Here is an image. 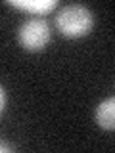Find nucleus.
I'll return each mask as SVG.
<instances>
[{"label": "nucleus", "mask_w": 115, "mask_h": 153, "mask_svg": "<svg viewBox=\"0 0 115 153\" xmlns=\"http://www.w3.org/2000/svg\"><path fill=\"white\" fill-rule=\"evenodd\" d=\"M92 25H94L92 12L83 4L63 6L56 16V29L63 36H69V38H79L88 35Z\"/></svg>", "instance_id": "1"}, {"label": "nucleus", "mask_w": 115, "mask_h": 153, "mask_svg": "<svg viewBox=\"0 0 115 153\" xmlns=\"http://www.w3.org/2000/svg\"><path fill=\"white\" fill-rule=\"evenodd\" d=\"M17 36H19V42H21V46L25 50L38 52L50 42L52 31H50V25L42 17H33L19 27Z\"/></svg>", "instance_id": "2"}, {"label": "nucleus", "mask_w": 115, "mask_h": 153, "mask_svg": "<svg viewBox=\"0 0 115 153\" xmlns=\"http://www.w3.org/2000/svg\"><path fill=\"white\" fill-rule=\"evenodd\" d=\"M96 123L104 130H115V96L104 100L96 107Z\"/></svg>", "instance_id": "3"}, {"label": "nucleus", "mask_w": 115, "mask_h": 153, "mask_svg": "<svg viewBox=\"0 0 115 153\" xmlns=\"http://www.w3.org/2000/svg\"><path fill=\"white\" fill-rule=\"evenodd\" d=\"M12 6L16 8H21V10H27V12L31 13H46L50 12V10H54L58 6V0H12Z\"/></svg>", "instance_id": "4"}, {"label": "nucleus", "mask_w": 115, "mask_h": 153, "mask_svg": "<svg viewBox=\"0 0 115 153\" xmlns=\"http://www.w3.org/2000/svg\"><path fill=\"white\" fill-rule=\"evenodd\" d=\"M0 92H2V107H0V109L4 111V109H6V90H4V88H0Z\"/></svg>", "instance_id": "5"}, {"label": "nucleus", "mask_w": 115, "mask_h": 153, "mask_svg": "<svg viewBox=\"0 0 115 153\" xmlns=\"http://www.w3.org/2000/svg\"><path fill=\"white\" fill-rule=\"evenodd\" d=\"M0 149H2V151H12L13 147H12V146H8V143H2V146H0Z\"/></svg>", "instance_id": "6"}]
</instances>
